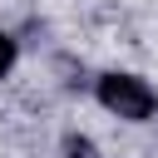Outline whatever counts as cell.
<instances>
[{
	"label": "cell",
	"instance_id": "obj_1",
	"mask_svg": "<svg viewBox=\"0 0 158 158\" xmlns=\"http://www.w3.org/2000/svg\"><path fill=\"white\" fill-rule=\"evenodd\" d=\"M94 99H99V109H109V114L123 118V123H148V118L158 114V89H153L143 74H133V69H109V74H99V79H94Z\"/></svg>",
	"mask_w": 158,
	"mask_h": 158
},
{
	"label": "cell",
	"instance_id": "obj_2",
	"mask_svg": "<svg viewBox=\"0 0 158 158\" xmlns=\"http://www.w3.org/2000/svg\"><path fill=\"white\" fill-rule=\"evenodd\" d=\"M59 153H64V158H99V148H94V143H89V138H84V133H69V138H64V148H59Z\"/></svg>",
	"mask_w": 158,
	"mask_h": 158
},
{
	"label": "cell",
	"instance_id": "obj_3",
	"mask_svg": "<svg viewBox=\"0 0 158 158\" xmlns=\"http://www.w3.org/2000/svg\"><path fill=\"white\" fill-rule=\"evenodd\" d=\"M15 59H20V49H15V40H10L5 30H0V79H5L10 69H15Z\"/></svg>",
	"mask_w": 158,
	"mask_h": 158
}]
</instances>
